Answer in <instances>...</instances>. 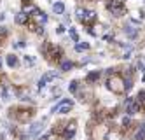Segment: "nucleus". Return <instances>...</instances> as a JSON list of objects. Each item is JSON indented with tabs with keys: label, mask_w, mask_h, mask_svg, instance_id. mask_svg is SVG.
Wrapping results in <instances>:
<instances>
[{
	"label": "nucleus",
	"mask_w": 145,
	"mask_h": 140,
	"mask_svg": "<svg viewBox=\"0 0 145 140\" xmlns=\"http://www.w3.org/2000/svg\"><path fill=\"white\" fill-rule=\"evenodd\" d=\"M135 140H145V123H142L138 130L135 131Z\"/></svg>",
	"instance_id": "nucleus-13"
},
{
	"label": "nucleus",
	"mask_w": 145,
	"mask_h": 140,
	"mask_svg": "<svg viewBox=\"0 0 145 140\" xmlns=\"http://www.w3.org/2000/svg\"><path fill=\"white\" fill-rule=\"evenodd\" d=\"M72 107H74V102H72L70 98H65V100H61L58 105L53 107V112L54 114H68L72 110Z\"/></svg>",
	"instance_id": "nucleus-4"
},
{
	"label": "nucleus",
	"mask_w": 145,
	"mask_h": 140,
	"mask_svg": "<svg viewBox=\"0 0 145 140\" xmlns=\"http://www.w3.org/2000/svg\"><path fill=\"white\" fill-rule=\"evenodd\" d=\"M5 19V14H0V21H4Z\"/></svg>",
	"instance_id": "nucleus-24"
},
{
	"label": "nucleus",
	"mask_w": 145,
	"mask_h": 140,
	"mask_svg": "<svg viewBox=\"0 0 145 140\" xmlns=\"http://www.w3.org/2000/svg\"><path fill=\"white\" fill-rule=\"evenodd\" d=\"M124 34H126L129 39H135L138 35V28H135L133 25H126V26H124Z\"/></svg>",
	"instance_id": "nucleus-11"
},
{
	"label": "nucleus",
	"mask_w": 145,
	"mask_h": 140,
	"mask_svg": "<svg viewBox=\"0 0 145 140\" xmlns=\"http://www.w3.org/2000/svg\"><path fill=\"white\" fill-rule=\"evenodd\" d=\"M7 65H9V68H16V67L19 65L18 56H16V55H9V56H7Z\"/></svg>",
	"instance_id": "nucleus-14"
},
{
	"label": "nucleus",
	"mask_w": 145,
	"mask_h": 140,
	"mask_svg": "<svg viewBox=\"0 0 145 140\" xmlns=\"http://www.w3.org/2000/svg\"><path fill=\"white\" fill-rule=\"evenodd\" d=\"M75 131H77V124H75V121L65 123V130L61 131V137H63V140H72V138L75 137Z\"/></svg>",
	"instance_id": "nucleus-5"
},
{
	"label": "nucleus",
	"mask_w": 145,
	"mask_h": 140,
	"mask_svg": "<svg viewBox=\"0 0 145 140\" xmlns=\"http://www.w3.org/2000/svg\"><path fill=\"white\" fill-rule=\"evenodd\" d=\"M14 112V110H11ZM32 116H33V110H19V112H14V117L18 121H21V123H26L32 119Z\"/></svg>",
	"instance_id": "nucleus-8"
},
{
	"label": "nucleus",
	"mask_w": 145,
	"mask_h": 140,
	"mask_svg": "<svg viewBox=\"0 0 145 140\" xmlns=\"http://www.w3.org/2000/svg\"><path fill=\"white\" fill-rule=\"evenodd\" d=\"M53 12H54V14H63V12H65V4H63V2L53 4Z\"/></svg>",
	"instance_id": "nucleus-16"
},
{
	"label": "nucleus",
	"mask_w": 145,
	"mask_h": 140,
	"mask_svg": "<svg viewBox=\"0 0 145 140\" xmlns=\"http://www.w3.org/2000/svg\"><path fill=\"white\" fill-rule=\"evenodd\" d=\"M86 49H89V44H88V42H75V51H86Z\"/></svg>",
	"instance_id": "nucleus-17"
},
{
	"label": "nucleus",
	"mask_w": 145,
	"mask_h": 140,
	"mask_svg": "<svg viewBox=\"0 0 145 140\" xmlns=\"http://www.w3.org/2000/svg\"><path fill=\"white\" fill-rule=\"evenodd\" d=\"M68 32H70V37H72V40H74V42H79V35H77L75 28H70Z\"/></svg>",
	"instance_id": "nucleus-22"
},
{
	"label": "nucleus",
	"mask_w": 145,
	"mask_h": 140,
	"mask_svg": "<svg viewBox=\"0 0 145 140\" xmlns=\"http://www.w3.org/2000/svg\"><path fill=\"white\" fill-rule=\"evenodd\" d=\"M14 19H16V23H18V25H28L30 16L25 12V11H19V12L16 14V18H14Z\"/></svg>",
	"instance_id": "nucleus-10"
},
{
	"label": "nucleus",
	"mask_w": 145,
	"mask_h": 140,
	"mask_svg": "<svg viewBox=\"0 0 145 140\" xmlns=\"http://www.w3.org/2000/svg\"><path fill=\"white\" fill-rule=\"evenodd\" d=\"M96 12H95V11H84V18H82V21H80V23L82 25H86V26H93V23H95V21H96Z\"/></svg>",
	"instance_id": "nucleus-6"
},
{
	"label": "nucleus",
	"mask_w": 145,
	"mask_h": 140,
	"mask_svg": "<svg viewBox=\"0 0 145 140\" xmlns=\"http://www.w3.org/2000/svg\"><path fill=\"white\" fill-rule=\"evenodd\" d=\"M56 77H58V74H56V72H47V74H44L42 77L39 79V88H40V89H42V88H46V86H47V82H51V81H53V79H56Z\"/></svg>",
	"instance_id": "nucleus-7"
},
{
	"label": "nucleus",
	"mask_w": 145,
	"mask_h": 140,
	"mask_svg": "<svg viewBox=\"0 0 145 140\" xmlns=\"http://www.w3.org/2000/svg\"><path fill=\"white\" fill-rule=\"evenodd\" d=\"M63 32H65V26H63V25H59V26L56 28V34H63Z\"/></svg>",
	"instance_id": "nucleus-23"
},
{
	"label": "nucleus",
	"mask_w": 145,
	"mask_h": 140,
	"mask_svg": "<svg viewBox=\"0 0 145 140\" xmlns=\"http://www.w3.org/2000/svg\"><path fill=\"white\" fill-rule=\"evenodd\" d=\"M23 60H25L26 65H30V67H33V65H35V58H33V56H28V55H26Z\"/></svg>",
	"instance_id": "nucleus-21"
},
{
	"label": "nucleus",
	"mask_w": 145,
	"mask_h": 140,
	"mask_svg": "<svg viewBox=\"0 0 145 140\" xmlns=\"http://www.w3.org/2000/svg\"><path fill=\"white\" fill-rule=\"evenodd\" d=\"M107 11L112 16L121 18V16H124V12H126V4H124V0H108L107 2Z\"/></svg>",
	"instance_id": "nucleus-1"
},
{
	"label": "nucleus",
	"mask_w": 145,
	"mask_h": 140,
	"mask_svg": "<svg viewBox=\"0 0 145 140\" xmlns=\"http://www.w3.org/2000/svg\"><path fill=\"white\" fill-rule=\"evenodd\" d=\"M42 130H44V123H42V121H39V123H35V124L30 126V130H28V137H30V138H33V137H37V133H39V131H42Z\"/></svg>",
	"instance_id": "nucleus-9"
},
{
	"label": "nucleus",
	"mask_w": 145,
	"mask_h": 140,
	"mask_svg": "<svg viewBox=\"0 0 145 140\" xmlns=\"http://www.w3.org/2000/svg\"><path fill=\"white\" fill-rule=\"evenodd\" d=\"M0 70H2V58H0Z\"/></svg>",
	"instance_id": "nucleus-25"
},
{
	"label": "nucleus",
	"mask_w": 145,
	"mask_h": 140,
	"mask_svg": "<svg viewBox=\"0 0 145 140\" xmlns=\"http://www.w3.org/2000/svg\"><path fill=\"white\" fill-rule=\"evenodd\" d=\"M59 68L63 70V72H68V70L74 68V63L68 61V60H61V61H59Z\"/></svg>",
	"instance_id": "nucleus-15"
},
{
	"label": "nucleus",
	"mask_w": 145,
	"mask_h": 140,
	"mask_svg": "<svg viewBox=\"0 0 145 140\" xmlns=\"http://www.w3.org/2000/svg\"><path fill=\"white\" fill-rule=\"evenodd\" d=\"M68 89H70V93H77V89H79V81H72L68 84Z\"/></svg>",
	"instance_id": "nucleus-19"
},
{
	"label": "nucleus",
	"mask_w": 145,
	"mask_h": 140,
	"mask_svg": "<svg viewBox=\"0 0 145 140\" xmlns=\"http://www.w3.org/2000/svg\"><path fill=\"white\" fill-rule=\"evenodd\" d=\"M135 98H137V102H138V105L142 107V103L145 102V89H140V91H138V95H137V96H135Z\"/></svg>",
	"instance_id": "nucleus-18"
},
{
	"label": "nucleus",
	"mask_w": 145,
	"mask_h": 140,
	"mask_svg": "<svg viewBox=\"0 0 145 140\" xmlns=\"http://www.w3.org/2000/svg\"><path fill=\"white\" fill-rule=\"evenodd\" d=\"M100 75H101V74H100L98 70H95V72H89V74L86 75V82H88V84H95V82L100 79Z\"/></svg>",
	"instance_id": "nucleus-12"
},
{
	"label": "nucleus",
	"mask_w": 145,
	"mask_h": 140,
	"mask_svg": "<svg viewBox=\"0 0 145 140\" xmlns=\"http://www.w3.org/2000/svg\"><path fill=\"white\" fill-rule=\"evenodd\" d=\"M108 89H110L112 93H116V95L126 93V89H124V79L121 77V75L112 74V77L108 79Z\"/></svg>",
	"instance_id": "nucleus-2"
},
{
	"label": "nucleus",
	"mask_w": 145,
	"mask_h": 140,
	"mask_svg": "<svg viewBox=\"0 0 145 140\" xmlns=\"http://www.w3.org/2000/svg\"><path fill=\"white\" fill-rule=\"evenodd\" d=\"M0 96H2L4 102L9 100V88H7V86H2V95H0Z\"/></svg>",
	"instance_id": "nucleus-20"
},
{
	"label": "nucleus",
	"mask_w": 145,
	"mask_h": 140,
	"mask_svg": "<svg viewBox=\"0 0 145 140\" xmlns=\"http://www.w3.org/2000/svg\"><path fill=\"white\" fill-rule=\"evenodd\" d=\"M124 110H126V114H128V116H135V114H138L140 105H138L137 98H133V96H128V98L124 100Z\"/></svg>",
	"instance_id": "nucleus-3"
}]
</instances>
